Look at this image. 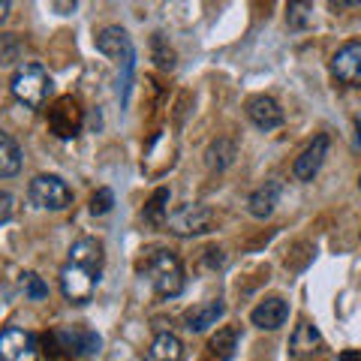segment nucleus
I'll use <instances>...</instances> for the list:
<instances>
[{
  "instance_id": "nucleus-1",
  "label": "nucleus",
  "mask_w": 361,
  "mask_h": 361,
  "mask_svg": "<svg viewBox=\"0 0 361 361\" xmlns=\"http://www.w3.org/2000/svg\"><path fill=\"white\" fill-rule=\"evenodd\" d=\"M97 51L106 54L109 61L118 63V85H121V106H127L130 99V82H133V70H135V45L130 39V33L123 27H106L97 33Z\"/></svg>"
},
{
  "instance_id": "nucleus-2",
  "label": "nucleus",
  "mask_w": 361,
  "mask_h": 361,
  "mask_svg": "<svg viewBox=\"0 0 361 361\" xmlns=\"http://www.w3.org/2000/svg\"><path fill=\"white\" fill-rule=\"evenodd\" d=\"M145 274H148L151 286L160 298H178L184 292V265L166 247L148 250V256H145Z\"/></svg>"
},
{
  "instance_id": "nucleus-3",
  "label": "nucleus",
  "mask_w": 361,
  "mask_h": 361,
  "mask_svg": "<svg viewBox=\"0 0 361 361\" xmlns=\"http://www.w3.org/2000/svg\"><path fill=\"white\" fill-rule=\"evenodd\" d=\"M9 87H13V97L18 103H25L27 109H42L54 90L51 75L45 73V66H39V63H21L13 73Z\"/></svg>"
},
{
  "instance_id": "nucleus-4",
  "label": "nucleus",
  "mask_w": 361,
  "mask_h": 361,
  "mask_svg": "<svg viewBox=\"0 0 361 361\" xmlns=\"http://www.w3.org/2000/svg\"><path fill=\"white\" fill-rule=\"evenodd\" d=\"M99 274H103V268L87 265V262H75V259H66V265L61 268V292L66 295V301L85 304V301L94 298Z\"/></svg>"
},
{
  "instance_id": "nucleus-5",
  "label": "nucleus",
  "mask_w": 361,
  "mask_h": 361,
  "mask_svg": "<svg viewBox=\"0 0 361 361\" xmlns=\"http://www.w3.org/2000/svg\"><path fill=\"white\" fill-rule=\"evenodd\" d=\"M27 196L42 211H66L73 205V190L58 175H37L27 187Z\"/></svg>"
},
{
  "instance_id": "nucleus-6",
  "label": "nucleus",
  "mask_w": 361,
  "mask_h": 361,
  "mask_svg": "<svg viewBox=\"0 0 361 361\" xmlns=\"http://www.w3.org/2000/svg\"><path fill=\"white\" fill-rule=\"evenodd\" d=\"M169 232L180 235V238H190V235H205L214 226V211L208 205H199V202H190V205H180L175 214H169Z\"/></svg>"
},
{
  "instance_id": "nucleus-7",
  "label": "nucleus",
  "mask_w": 361,
  "mask_h": 361,
  "mask_svg": "<svg viewBox=\"0 0 361 361\" xmlns=\"http://www.w3.org/2000/svg\"><path fill=\"white\" fill-rule=\"evenodd\" d=\"M82 121H85L82 106H78L73 97H58L49 106V127L58 139H73V135H78Z\"/></svg>"
},
{
  "instance_id": "nucleus-8",
  "label": "nucleus",
  "mask_w": 361,
  "mask_h": 361,
  "mask_svg": "<svg viewBox=\"0 0 361 361\" xmlns=\"http://www.w3.org/2000/svg\"><path fill=\"white\" fill-rule=\"evenodd\" d=\"M0 361H39L37 334H30L25 329L0 331Z\"/></svg>"
},
{
  "instance_id": "nucleus-9",
  "label": "nucleus",
  "mask_w": 361,
  "mask_h": 361,
  "mask_svg": "<svg viewBox=\"0 0 361 361\" xmlns=\"http://www.w3.org/2000/svg\"><path fill=\"white\" fill-rule=\"evenodd\" d=\"M331 75L346 87H361V39L343 42L331 58Z\"/></svg>"
},
{
  "instance_id": "nucleus-10",
  "label": "nucleus",
  "mask_w": 361,
  "mask_h": 361,
  "mask_svg": "<svg viewBox=\"0 0 361 361\" xmlns=\"http://www.w3.org/2000/svg\"><path fill=\"white\" fill-rule=\"evenodd\" d=\"M51 341L75 361L99 353V334L90 329H58V331H51Z\"/></svg>"
},
{
  "instance_id": "nucleus-11",
  "label": "nucleus",
  "mask_w": 361,
  "mask_h": 361,
  "mask_svg": "<svg viewBox=\"0 0 361 361\" xmlns=\"http://www.w3.org/2000/svg\"><path fill=\"white\" fill-rule=\"evenodd\" d=\"M325 157H329V135H316V139L307 145V148L301 151V157L295 160V166H292V175H295V180H313L316 175H319V169L325 163Z\"/></svg>"
},
{
  "instance_id": "nucleus-12",
  "label": "nucleus",
  "mask_w": 361,
  "mask_h": 361,
  "mask_svg": "<svg viewBox=\"0 0 361 361\" xmlns=\"http://www.w3.org/2000/svg\"><path fill=\"white\" fill-rule=\"evenodd\" d=\"M286 316H289V304L283 298L271 295V298L259 301L253 307L250 322L256 325V329H262V331H277L280 325H286Z\"/></svg>"
},
{
  "instance_id": "nucleus-13",
  "label": "nucleus",
  "mask_w": 361,
  "mask_h": 361,
  "mask_svg": "<svg viewBox=\"0 0 361 361\" xmlns=\"http://www.w3.org/2000/svg\"><path fill=\"white\" fill-rule=\"evenodd\" d=\"M247 118L253 121V127L259 130H277L280 123H283V109L277 106V99L271 97H253L250 103H247Z\"/></svg>"
},
{
  "instance_id": "nucleus-14",
  "label": "nucleus",
  "mask_w": 361,
  "mask_h": 361,
  "mask_svg": "<svg viewBox=\"0 0 361 361\" xmlns=\"http://www.w3.org/2000/svg\"><path fill=\"white\" fill-rule=\"evenodd\" d=\"M322 349V334L319 329H316L313 322L307 319H301L295 325V331H292V341H289V353L295 355V358H310L316 355Z\"/></svg>"
},
{
  "instance_id": "nucleus-15",
  "label": "nucleus",
  "mask_w": 361,
  "mask_h": 361,
  "mask_svg": "<svg viewBox=\"0 0 361 361\" xmlns=\"http://www.w3.org/2000/svg\"><path fill=\"white\" fill-rule=\"evenodd\" d=\"M238 341H241L238 329H235V325H226V329H220V331L208 341L205 358H208V361H232L235 353H238Z\"/></svg>"
},
{
  "instance_id": "nucleus-16",
  "label": "nucleus",
  "mask_w": 361,
  "mask_h": 361,
  "mask_svg": "<svg viewBox=\"0 0 361 361\" xmlns=\"http://www.w3.org/2000/svg\"><path fill=\"white\" fill-rule=\"evenodd\" d=\"M223 313H226V304L220 298L205 301V304H196L193 310H187V329L193 331V334L208 331L211 325H217L223 319Z\"/></svg>"
},
{
  "instance_id": "nucleus-17",
  "label": "nucleus",
  "mask_w": 361,
  "mask_h": 361,
  "mask_svg": "<svg viewBox=\"0 0 361 361\" xmlns=\"http://www.w3.org/2000/svg\"><path fill=\"white\" fill-rule=\"evenodd\" d=\"M145 361H184V343L178 341V334L160 331L145 353Z\"/></svg>"
},
{
  "instance_id": "nucleus-18",
  "label": "nucleus",
  "mask_w": 361,
  "mask_h": 361,
  "mask_svg": "<svg viewBox=\"0 0 361 361\" xmlns=\"http://www.w3.org/2000/svg\"><path fill=\"white\" fill-rule=\"evenodd\" d=\"M280 180H268L265 187H259L256 193L250 196V202H247V211L253 214L256 220H265V217H271L274 214V208H277V202H280Z\"/></svg>"
},
{
  "instance_id": "nucleus-19",
  "label": "nucleus",
  "mask_w": 361,
  "mask_h": 361,
  "mask_svg": "<svg viewBox=\"0 0 361 361\" xmlns=\"http://www.w3.org/2000/svg\"><path fill=\"white\" fill-rule=\"evenodd\" d=\"M21 172V148L9 133L0 130V178H16Z\"/></svg>"
},
{
  "instance_id": "nucleus-20",
  "label": "nucleus",
  "mask_w": 361,
  "mask_h": 361,
  "mask_svg": "<svg viewBox=\"0 0 361 361\" xmlns=\"http://www.w3.org/2000/svg\"><path fill=\"white\" fill-rule=\"evenodd\" d=\"M235 154H238V148H235L232 139H217V142H211V148L205 151V163H208V169H217V172H223V169L232 166Z\"/></svg>"
},
{
  "instance_id": "nucleus-21",
  "label": "nucleus",
  "mask_w": 361,
  "mask_h": 361,
  "mask_svg": "<svg viewBox=\"0 0 361 361\" xmlns=\"http://www.w3.org/2000/svg\"><path fill=\"white\" fill-rule=\"evenodd\" d=\"M169 190L160 187V190H154V196L148 199V205H145V223H151V226H166L169 220Z\"/></svg>"
},
{
  "instance_id": "nucleus-22",
  "label": "nucleus",
  "mask_w": 361,
  "mask_h": 361,
  "mask_svg": "<svg viewBox=\"0 0 361 361\" xmlns=\"http://www.w3.org/2000/svg\"><path fill=\"white\" fill-rule=\"evenodd\" d=\"M313 18V0H289L286 6V25L292 30H304Z\"/></svg>"
},
{
  "instance_id": "nucleus-23",
  "label": "nucleus",
  "mask_w": 361,
  "mask_h": 361,
  "mask_svg": "<svg viewBox=\"0 0 361 361\" xmlns=\"http://www.w3.org/2000/svg\"><path fill=\"white\" fill-rule=\"evenodd\" d=\"M21 58V42L16 33H0V63L9 66Z\"/></svg>"
},
{
  "instance_id": "nucleus-24",
  "label": "nucleus",
  "mask_w": 361,
  "mask_h": 361,
  "mask_svg": "<svg viewBox=\"0 0 361 361\" xmlns=\"http://www.w3.org/2000/svg\"><path fill=\"white\" fill-rule=\"evenodd\" d=\"M115 208V193H111L109 187H99L94 196H90V214H97V217H103Z\"/></svg>"
},
{
  "instance_id": "nucleus-25",
  "label": "nucleus",
  "mask_w": 361,
  "mask_h": 361,
  "mask_svg": "<svg viewBox=\"0 0 361 361\" xmlns=\"http://www.w3.org/2000/svg\"><path fill=\"white\" fill-rule=\"evenodd\" d=\"M21 283H25V292H27V298H30V301H42L45 295H49V286H45V283H42V277H39V274H33V271L21 277Z\"/></svg>"
},
{
  "instance_id": "nucleus-26",
  "label": "nucleus",
  "mask_w": 361,
  "mask_h": 361,
  "mask_svg": "<svg viewBox=\"0 0 361 361\" xmlns=\"http://www.w3.org/2000/svg\"><path fill=\"white\" fill-rule=\"evenodd\" d=\"M13 217H16V199L9 196V193H4V190H0V226L9 223Z\"/></svg>"
},
{
  "instance_id": "nucleus-27",
  "label": "nucleus",
  "mask_w": 361,
  "mask_h": 361,
  "mask_svg": "<svg viewBox=\"0 0 361 361\" xmlns=\"http://www.w3.org/2000/svg\"><path fill=\"white\" fill-rule=\"evenodd\" d=\"M78 0H54V13H61V16H70L73 9H75Z\"/></svg>"
},
{
  "instance_id": "nucleus-28",
  "label": "nucleus",
  "mask_w": 361,
  "mask_h": 361,
  "mask_svg": "<svg viewBox=\"0 0 361 361\" xmlns=\"http://www.w3.org/2000/svg\"><path fill=\"white\" fill-rule=\"evenodd\" d=\"M205 253H208V265H211V268H220V265L226 262L223 250H217V247H211V250H205Z\"/></svg>"
},
{
  "instance_id": "nucleus-29",
  "label": "nucleus",
  "mask_w": 361,
  "mask_h": 361,
  "mask_svg": "<svg viewBox=\"0 0 361 361\" xmlns=\"http://www.w3.org/2000/svg\"><path fill=\"white\" fill-rule=\"evenodd\" d=\"M341 361H361V349H343Z\"/></svg>"
},
{
  "instance_id": "nucleus-30",
  "label": "nucleus",
  "mask_w": 361,
  "mask_h": 361,
  "mask_svg": "<svg viewBox=\"0 0 361 361\" xmlns=\"http://www.w3.org/2000/svg\"><path fill=\"white\" fill-rule=\"evenodd\" d=\"M9 6H13V0H0V25L9 18Z\"/></svg>"
},
{
  "instance_id": "nucleus-31",
  "label": "nucleus",
  "mask_w": 361,
  "mask_h": 361,
  "mask_svg": "<svg viewBox=\"0 0 361 361\" xmlns=\"http://www.w3.org/2000/svg\"><path fill=\"white\" fill-rule=\"evenodd\" d=\"M331 4H337V6H355V4H361V0H331Z\"/></svg>"
},
{
  "instance_id": "nucleus-32",
  "label": "nucleus",
  "mask_w": 361,
  "mask_h": 361,
  "mask_svg": "<svg viewBox=\"0 0 361 361\" xmlns=\"http://www.w3.org/2000/svg\"><path fill=\"white\" fill-rule=\"evenodd\" d=\"M355 133H358V142H361V115L355 118Z\"/></svg>"
},
{
  "instance_id": "nucleus-33",
  "label": "nucleus",
  "mask_w": 361,
  "mask_h": 361,
  "mask_svg": "<svg viewBox=\"0 0 361 361\" xmlns=\"http://www.w3.org/2000/svg\"><path fill=\"white\" fill-rule=\"evenodd\" d=\"M358 184H361V180H358Z\"/></svg>"
}]
</instances>
